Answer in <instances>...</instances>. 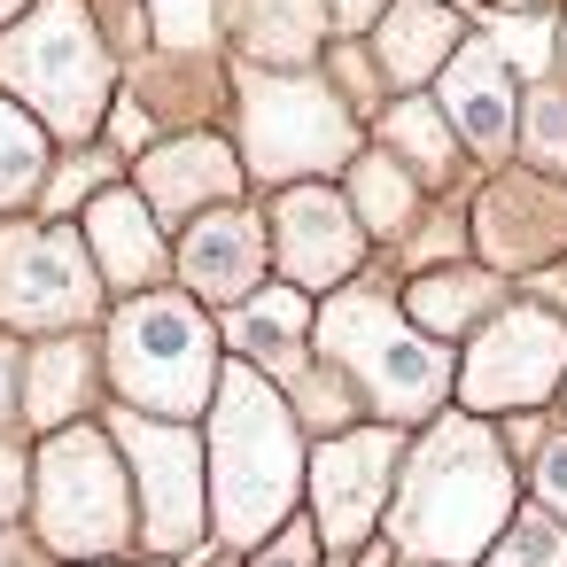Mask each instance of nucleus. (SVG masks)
Segmentation results:
<instances>
[{
    "label": "nucleus",
    "mask_w": 567,
    "mask_h": 567,
    "mask_svg": "<svg viewBox=\"0 0 567 567\" xmlns=\"http://www.w3.org/2000/svg\"><path fill=\"white\" fill-rule=\"evenodd\" d=\"M280 265H288V280H311V288H327V280H342L350 272V257H358V234H350V218H342V203L334 195H319V187H303V195H288L280 203Z\"/></svg>",
    "instance_id": "f8f14e48"
},
{
    "label": "nucleus",
    "mask_w": 567,
    "mask_h": 567,
    "mask_svg": "<svg viewBox=\"0 0 567 567\" xmlns=\"http://www.w3.org/2000/svg\"><path fill=\"white\" fill-rule=\"evenodd\" d=\"M389 466H396V435L389 427H358V435H342V443H327L319 451V520H327V536H358L365 520H373V505L389 497Z\"/></svg>",
    "instance_id": "9b49d317"
},
{
    "label": "nucleus",
    "mask_w": 567,
    "mask_h": 567,
    "mask_svg": "<svg viewBox=\"0 0 567 567\" xmlns=\"http://www.w3.org/2000/svg\"><path fill=\"white\" fill-rule=\"evenodd\" d=\"M505 9H528V0H505Z\"/></svg>",
    "instance_id": "473e14b6"
},
{
    "label": "nucleus",
    "mask_w": 567,
    "mask_h": 567,
    "mask_svg": "<svg viewBox=\"0 0 567 567\" xmlns=\"http://www.w3.org/2000/svg\"><path fill=\"white\" fill-rule=\"evenodd\" d=\"M179 265H187V288H203V296H249L265 249H257V226L241 210H226V218H203L187 234V257Z\"/></svg>",
    "instance_id": "4468645a"
},
{
    "label": "nucleus",
    "mask_w": 567,
    "mask_h": 567,
    "mask_svg": "<svg viewBox=\"0 0 567 567\" xmlns=\"http://www.w3.org/2000/svg\"><path fill=\"white\" fill-rule=\"evenodd\" d=\"M0 311L17 327H71L94 311V265L71 234H9L0 241Z\"/></svg>",
    "instance_id": "0eeeda50"
},
{
    "label": "nucleus",
    "mask_w": 567,
    "mask_h": 567,
    "mask_svg": "<svg viewBox=\"0 0 567 567\" xmlns=\"http://www.w3.org/2000/svg\"><path fill=\"white\" fill-rule=\"evenodd\" d=\"M389 133L427 164V172H443V125H435V110H420V102H404L396 117H389Z\"/></svg>",
    "instance_id": "393cba45"
},
{
    "label": "nucleus",
    "mask_w": 567,
    "mask_h": 567,
    "mask_svg": "<svg viewBox=\"0 0 567 567\" xmlns=\"http://www.w3.org/2000/svg\"><path fill=\"white\" fill-rule=\"evenodd\" d=\"M156 32L172 48H203L210 40V0H156Z\"/></svg>",
    "instance_id": "bb28decb"
},
{
    "label": "nucleus",
    "mask_w": 567,
    "mask_h": 567,
    "mask_svg": "<svg viewBox=\"0 0 567 567\" xmlns=\"http://www.w3.org/2000/svg\"><path fill=\"white\" fill-rule=\"evenodd\" d=\"M319 342L373 389V404L381 412H427L435 396H443V350L435 342H420L412 327H396V311L381 303V296H342L327 319H319Z\"/></svg>",
    "instance_id": "423d86ee"
},
{
    "label": "nucleus",
    "mask_w": 567,
    "mask_h": 567,
    "mask_svg": "<svg viewBox=\"0 0 567 567\" xmlns=\"http://www.w3.org/2000/svg\"><path fill=\"white\" fill-rule=\"evenodd\" d=\"M40 528L71 559H94V551L125 544L133 505H125V474H117V458H110L102 435L63 427L48 443V458H40Z\"/></svg>",
    "instance_id": "39448f33"
},
{
    "label": "nucleus",
    "mask_w": 567,
    "mask_h": 567,
    "mask_svg": "<svg viewBox=\"0 0 567 567\" xmlns=\"http://www.w3.org/2000/svg\"><path fill=\"white\" fill-rule=\"evenodd\" d=\"M133 466H141V489H148V536L164 551H179L195 528H203V482H195V443L179 427H156V420H117Z\"/></svg>",
    "instance_id": "9d476101"
},
{
    "label": "nucleus",
    "mask_w": 567,
    "mask_h": 567,
    "mask_svg": "<svg viewBox=\"0 0 567 567\" xmlns=\"http://www.w3.org/2000/svg\"><path fill=\"white\" fill-rule=\"evenodd\" d=\"M40 164H48V148H40L32 117H17L9 102H0V203H24L32 179H40Z\"/></svg>",
    "instance_id": "aec40b11"
},
{
    "label": "nucleus",
    "mask_w": 567,
    "mask_h": 567,
    "mask_svg": "<svg viewBox=\"0 0 567 567\" xmlns=\"http://www.w3.org/2000/svg\"><path fill=\"white\" fill-rule=\"evenodd\" d=\"M17 9H24V0H0V17H17Z\"/></svg>",
    "instance_id": "2f4dec72"
},
{
    "label": "nucleus",
    "mask_w": 567,
    "mask_h": 567,
    "mask_svg": "<svg viewBox=\"0 0 567 567\" xmlns=\"http://www.w3.org/2000/svg\"><path fill=\"white\" fill-rule=\"evenodd\" d=\"M458 48V24H451V9H435V0H404V9L381 24V63H389V79H427L443 55Z\"/></svg>",
    "instance_id": "dca6fc26"
},
{
    "label": "nucleus",
    "mask_w": 567,
    "mask_h": 567,
    "mask_svg": "<svg viewBox=\"0 0 567 567\" xmlns=\"http://www.w3.org/2000/svg\"><path fill=\"white\" fill-rule=\"evenodd\" d=\"M296 420L249 365H226L218 389V528L234 544L265 536L296 497Z\"/></svg>",
    "instance_id": "f03ea898"
},
{
    "label": "nucleus",
    "mask_w": 567,
    "mask_h": 567,
    "mask_svg": "<svg viewBox=\"0 0 567 567\" xmlns=\"http://www.w3.org/2000/svg\"><path fill=\"white\" fill-rule=\"evenodd\" d=\"M17 497H24V466L0 451V513H17Z\"/></svg>",
    "instance_id": "c756f323"
},
{
    "label": "nucleus",
    "mask_w": 567,
    "mask_h": 567,
    "mask_svg": "<svg viewBox=\"0 0 567 567\" xmlns=\"http://www.w3.org/2000/svg\"><path fill=\"white\" fill-rule=\"evenodd\" d=\"M443 102H451V117H458V133L474 141V148H505L513 141V86H505V63H497V48H458V63L443 71Z\"/></svg>",
    "instance_id": "ddd939ff"
},
{
    "label": "nucleus",
    "mask_w": 567,
    "mask_h": 567,
    "mask_svg": "<svg viewBox=\"0 0 567 567\" xmlns=\"http://www.w3.org/2000/svg\"><path fill=\"white\" fill-rule=\"evenodd\" d=\"M110 358H117V381L125 396L156 404V412H195L218 381V358H210V327L179 303V296H141L117 311V334H110Z\"/></svg>",
    "instance_id": "7ed1b4c3"
},
{
    "label": "nucleus",
    "mask_w": 567,
    "mask_h": 567,
    "mask_svg": "<svg viewBox=\"0 0 567 567\" xmlns=\"http://www.w3.org/2000/svg\"><path fill=\"white\" fill-rule=\"evenodd\" d=\"M303 559H311V528H288V536L265 551V567H303Z\"/></svg>",
    "instance_id": "c85d7f7f"
},
{
    "label": "nucleus",
    "mask_w": 567,
    "mask_h": 567,
    "mask_svg": "<svg viewBox=\"0 0 567 567\" xmlns=\"http://www.w3.org/2000/svg\"><path fill=\"white\" fill-rule=\"evenodd\" d=\"M559 365H567V327L551 311H505L474 342L458 389H466V404H536L559 381Z\"/></svg>",
    "instance_id": "6e6552de"
},
{
    "label": "nucleus",
    "mask_w": 567,
    "mask_h": 567,
    "mask_svg": "<svg viewBox=\"0 0 567 567\" xmlns=\"http://www.w3.org/2000/svg\"><path fill=\"white\" fill-rule=\"evenodd\" d=\"M319 32V0H241V40L265 63H303Z\"/></svg>",
    "instance_id": "6ab92c4d"
},
{
    "label": "nucleus",
    "mask_w": 567,
    "mask_h": 567,
    "mask_svg": "<svg viewBox=\"0 0 567 567\" xmlns=\"http://www.w3.org/2000/svg\"><path fill=\"white\" fill-rule=\"evenodd\" d=\"M350 148L342 133V110L319 94V86H296V79H257L249 86V164L257 172H303V164H334Z\"/></svg>",
    "instance_id": "1a4fd4ad"
},
{
    "label": "nucleus",
    "mask_w": 567,
    "mask_h": 567,
    "mask_svg": "<svg viewBox=\"0 0 567 567\" xmlns=\"http://www.w3.org/2000/svg\"><path fill=\"white\" fill-rule=\"evenodd\" d=\"M0 79H9L17 94L40 102V117L55 133H86L94 110H102V86H110V63L86 32V17L71 9V0H55V9H40L9 48H0Z\"/></svg>",
    "instance_id": "20e7f679"
},
{
    "label": "nucleus",
    "mask_w": 567,
    "mask_h": 567,
    "mask_svg": "<svg viewBox=\"0 0 567 567\" xmlns=\"http://www.w3.org/2000/svg\"><path fill=\"white\" fill-rule=\"evenodd\" d=\"M9 381H17V358H9V350H0V404H9Z\"/></svg>",
    "instance_id": "7c9ffc66"
},
{
    "label": "nucleus",
    "mask_w": 567,
    "mask_h": 567,
    "mask_svg": "<svg viewBox=\"0 0 567 567\" xmlns=\"http://www.w3.org/2000/svg\"><path fill=\"white\" fill-rule=\"evenodd\" d=\"M79 389H86V350H48L32 365V412L40 420H63L79 404Z\"/></svg>",
    "instance_id": "412c9836"
},
{
    "label": "nucleus",
    "mask_w": 567,
    "mask_h": 567,
    "mask_svg": "<svg viewBox=\"0 0 567 567\" xmlns=\"http://www.w3.org/2000/svg\"><path fill=\"white\" fill-rule=\"evenodd\" d=\"M536 489H544V505L567 520V435H559V443H544V458H536Z\"/></svg>",
    "instance_id": "cd10ccee"
},
{
    "label": "nucleus",
    "mask_w": 567,
    "mask_h": 567,
    "mask_svg": "<svg viewBox=\"0 0 567 567\" xmlns=\"http://www.w3.org/2000/svg\"><path fill=\"white\" fill-rule=\"evenodd\" d=\"M296 334H303V303H296L288 288H272V296H257L249 311H234V342H241L249 365H265V373H288V365H296Z\"/></svg>",
    "instance_id": "a211bd4d"
},
{
    "label": "nucleus",
    "mask_w": 567,
    "mask_h": 567,
    "mask_svg": "<svg viewBox=\"0 0 567 567\" xmlns=\"http://www.w3.org/2000/svg\"><path fill=\"white\" fill-rule=\"evenodd\" d=\"M497 567H567V528H559V520H544V513L513 520V528H505V544H497Z\"/></svg>",
    "instance_id": "4be33fe9"
},
{
    "label": "nucleus",
    "mask_w": 567,
    "mask_h": 567,
    "mask_svg": "<svg viewBox=\"0 0 567 567\" xmlns=\"http://www.w3.org/2000/svg\"><path fill=\"white\" fill-rule=\"evenodd\" d=\"M358 210H365L373 226H389V218L404 210V179H396L389 164H358Z\"/></svg>",
    "instance_id": "a878e982"
},
{
    "label": "nucleus",
    "mask_w": 567,
    "mask_h": 567,
    "mask_svg": "<svg viewBox=\"0 0 567 567\" xmlns=\"http://www.w3.org/2000/svg\"><path fill=\"white\" fill-rule=\"evenodd\" d=\"M482 296H489V280H420L412 288V311L427 327H466L482 311Z\"/></svg>",
    "instance_id": "5701e85b"
},
{
    "label": "nucleus",
    "mask_w": 567,
    "mask_h": 567,
    "mask_svg": "<svg viewBox=\"0 0 567 567\" xmlns=\"http://www.w3.org/2000/svg\"><path fill=\"white\" fill-rule=\"evenodd\" d=\"M141 179H148V203H164V210L179 218V210H195V203L234 195V156H226L218 141H179V148L148 156Z\"/></svg>",
    "instance_id": "2eb2a0df"
},
{
    "label": "nucleus",
    "mask_w": 567,
    "mask_h": 567,
    "mask_svg": "<svg viewBox=\"0 0 567 567\" xmlns=\"http://www.w3.org/2000/svg\"><path fill=\"white\" fill-rule=\"evenodd\" d=\"M528 148L544 164H567V94H536L528 102Z\"/></svg>",
    "instance_id": "b1692460"
},
{
    "label": "nucleus",
    "mask_w": 567,
    "mask_h": 567,
    "mask_svg": "<svg viewBox=\"0 0 567 567\" xmlns=\"http://www.w3.org/2000/svg\"><path fill=\"white\" fill-rule=\"evenodd\" d=\"M505 505H513V482H505V451L489 443V427L443 420L412 482L396 489V544L427 559H474L489 528L505 520Z\"/></svg>",
    "instance_id": "f257e3e1"
},
{
    "label": "nucleus",
    "mask_w": 567,
    "mask_h": 567,
    "mask_svg": "<svg viewBox=\"0 0 567 567\" xmlns=\"http://www.w3.org/2000/svg\"><path fill=\"white\" fill-rule=\"evenodd\" d=\"M94 257H102L110 280H148L156 272V234H148V210L133 195L94 203Z\"/></svg>",
    "instance_id": "f3484780"
}]
</instances>
